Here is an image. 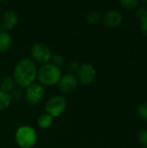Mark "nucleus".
Returning a JSON list of instances; mask_svg holds the SVG:
<instances>
[{
    "label": "nucleus",
    "mask_w": 147,
    "mask_h": 148,
    "mask_svg": "<svg viewBox=\"0 0 147 148\" xmlns=\"http://www.w3.org/2000/svg\"><path fill=\"white\" fill-rule=\"evenodd\" d=\"M36 74V64L29 59H23L16 64L13 75L17 85L22 88H27L34 82Z\"/></svg>",
    "instance_id": "1"
},
{
    "label": "nucleus",
    "mask_w": 147,
    "mask_h": 148,
    "mask_svg": "<svg viewBox=\"0 0 147 148\" xmlns=\"http://www.w3.org/2000/svg\"><path fill=\"white\" fill-rule=\"evenodd\" d=\"M37 77L42 84L52 86L59 82L62 77V73L56 66L52 63H46L40 68Z\"/></svg>",
    "instance_id": "2"
},
{
    "label": "nucleus",
    "mask_w": 147,
    "mask_h": 148,
    "mask_svg": "<svg viewBox=\"0 0 147 148\" xmlns=\"http://www.w3.org/2000/svg\"><path fill=\"white\" fill-rule=\"evenodd\" d=\"M36 134L30 127H22L16 133V141L21 148H32L36 143Z\"/></svg>",
    "instance_id": "3"
},
{
    "label": "nucleus",
    "mask_w": 147,
    "mask_h": 148,
    "mask_svg": "<svg viewBox=\"0 0 147 148\" xmlns=\"http://www.w3.org/2000/svg\"><path fill=\"white\" fill-rule=\"evenodd\" d=\"M66 109V100L62 96H53L50 98L46 105L45 110L49 115L53 117L60 116Z\"/></svg>",
    "instance_id": "4"
},
{
    "label": "nucleus",
    "mask_w": 147,
    "mask_h": 148,
    "mask_svg": "<svg viewBox=\"0 0 147 148\" xmlns=\"http://www.w3.org/2000/svg\"><path fill=\"white\" fill-rule=\"evenodd\" d=\"M77 77L83 85H91L96 78V71L90 64H82L78 68Z\"/></svg>",
    "instance_id": "5"
},
{
    "label": "nucleus",
    "mask_w": 147,
    "mask_h": 148,
    "mask_svg": "<svg viewBox=\"0 0 147 148\" xmlns=\"http://www.w3.org/2000/svg\"><path fill=\"white\" fill-rule=\"evenodd\" d=\"M31 56L37 62L45 63L51 59V51L48 46L43 43L37 42L31 48Z\"/></svg>",
    "instance_id": "6"
},
{
    "label": "nucleus",
    "mask_w": 147,
    "mask_h": 148,
    "mask_svg": "<svg viewBox=\"0 0 147 148\" xmlns=\"http://www.w3.org/2000/svg\"><path fill=\"white\" fill-rule=\"evenodd\" d=\"M26 100L29 104L36 105L42 101L44 96V88L36 83H32L26 88Z\"/></svg>",
    "instance_id": "7"
},
{
    "label": "nucleus",
    "mask_w": 147,
    "mask_h": 148,
    "mask_svg": "<svg viewBox=\"0 0 147 148\" xmlns=\"http://www.w3.org/2000/svg\"><path fill=\"white\" fill-rule=\"evenodd\" d=\"M78 85L77 78L74 75H66L61 77L59 81V89L63 94H70L74 92Z\"/></svg>",
    "instance_id": "8"
},
{
    "label": "nucleus",
    "mask_w": 147,
    "mask_h": 148,
    "mask_svg": "<svg viewBox=\"0 0 147 148\" xmlns=\"http://www.w3.org/2000/svg\"><path fill=\"white\" fill-rule=\"evenodd\" d=\"M104 23L110 28H116L122 23V15L118 10H110L106 13Z\"/></svg>",
    "instance_id": "9"
},
{
    "label": "nucleus",
    "mask_w": 147,
    "mask_h": 148,
    "mask_svg": "<svg viewBox=\"0 0 147 148\" xmlns=\"http://www.w3.org/2000/svg\"><path fill=\"white\" fill-rule=\"evenodd\" d=\"M18 23V16L16 12L12 10L6 11L2 18V25L5 29H10L14 28Z\"/></svg>",
    "instance_id": "10"
},
{
    "label": "nucleus",
    "mask_w": 147,
    "mask_h": 148,
    "mask_svg": "<svg viewBox=\"0 0 147 148\" xmlns=\"http://www.w3.org/2000/svg\"><path fill=\"white\" fill-rule=\"evenodd\" d=\"M12 43L10 36L4 31L0 32V53L6 52L10 49Z\"/></svg>",
    "instance_id": "11"
},
{
    "label": "nucleus",
    "mask_w": 147,
    "mask_h": 148,
    "mask_svg": "<svg viewBox=\"0 0 147 148\" xmlns=\"http://www.w3.org/2000/svg\"><path fill=\"white\" fill-rule=\"evenodd\" d=\"M14 85H15V82L13 81V79L6 76V77L3 78L1 82H0V89L4 91V92L9 93L11 90H13Z\"/></svg>",
    "instance_id": "12"
},
{
    "label": "nucleus",
    "mask_w": 147,
    "mask_h": 148,
    "mask_svg": "<svg viewBox=\"0 0 147 148\" xmlns=\"http://www.w3.org/2000/svg\"><path fill=\"white\" fill-rule=\"evenodd\" d=\"M52 122H53V118L50 115H49L48 114H42L38 118V121H37L38 126L42 129H46V128H49V127H51Z\"/></svg>",
    "instance_id": "13"
},
{
    "label": "nucleus",
    "mask_w": 147,
    "mask_h": 148,
    "mask_svg": "<svg viewBox=\"0 0 147 148\" xmlns=\"http://www.w3.org/2000/svg\"><path fill=\"white\" fill-rule=\"evenodd\" d=\"M10 101H11L10 94L0 89V111L7 108L10 104Z\"/></svg>",
    "instance_id": "14"
},
{
    "label": "nucleus",
    "mask_w": 147,
    "mask_h": 148,
    "mask_svg": "<svg viewBox=\"0 0 147 148\" xmlns=\"http://www.w3.org/2000/svg\"><path fill=\"white\" fill-rule=\"evenodd\" d=\"M101 21V16L98 12L93 11L87 15L86 16V22L88 24H97Z\"/></svg>",
    "instance_id": "15"
},
{
    "label": "nucleus",
    "mask_w": 147,
    "mask_h": 148,
    "mask_svg": "<svg viewBox=\"0 0 147 148\" xmlns=\"http://www.w3.org/2000/svg\"><path fill=\"white\" fill-rule=\"evenodd\" d=\"M120 3L126 10H133L138 6L139 2L137 0H122Z\"/></svg>",
    "instance_id": "16"
},
{
    "label": "nucleus",
    "mask_w": 147,
    "mask_h": 148,
    "mask_svg": "<svg viewBox=\"0 0 147 148\" xmlns=\"http://www.w3.org/2000/svg\"><path fill=\"white\" fill-rule=\"evenodd\" d=\"M138 115L144 121H147V102H144L138 108Z\"/></svg>",
    "instance_id": "17"
},
{
    "label": "nucleus",
    "mask_w": 147,
    "mask_h": 148,
    "mask_svg": "<svg viewBox=\"0 0 147 148\" xmlns=\"http://www.w3.org/2000/svg\"><path fill=\"white\" fill-rule=\"evenodd\" d=\"M138 140L143 147H147V129H143L139 132Z\"/></svg>",
    "instance_id": "18"
},
{
    "label": "nucleus",
    "mask_w": 147,
    "mask_h": 148,
    "mask_svg": "<svg viewBox=\"0 0 147 148\" xmlns=\"http://www.w3.org/2000/svg\"><path fill=\"white\" fill-rule=\"evenodd\" d=\"M135 16L139 18V19H142L144 17L147 16V9L145 7L139 8L136 10L135 12Z\"/></svg>",
    "instance_id": "19"
},
{
    "label": "nucleus",
    "mask_w": 147,
    "mask_h": 148,
    "mask_svg": "<svg viewBox=\"0 0 147 148\" xmlns=\"http://www.w3.org/2000/svg\"><path fill=\"white\" fill-rule=\"evenodd\" d=\"M140 29L141 32L147 36V16L140 19Z\"/></svg>",
    "instance_id": "20"
},
{
    "label": "nucleus",
    "mask_w": 147,
    "mask_h": 148,
    "mask_svg": "<svg viewBox=\"0 0 147 148\" xmlns=\"http://www.w3.org/2000/svg\"><path fill=\"white\" fill-rule=\"evenodd\" d=\"M52 59V62H53V65L56 66L57 68H59V66L62 65V58L60 56H54L53 57H51Z\"/></svg>",
    "instance_id": "21"
},
{
    "label": "nucleus",
    "mask_w": 147,
    "mask_h": 148,
    "mask_svg": "<svg viewBox=\"0 0 147 148\" xmlns=\"http://www.w3.org/2000/svg\"><path fill=\"white\" fill-rule=\"evenodd\" d=\"M2 29H3V25H2V23H0V32L2 31Z\"/></svg>",
    "instance_id": "22"
}]
</instances>
